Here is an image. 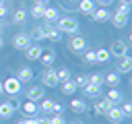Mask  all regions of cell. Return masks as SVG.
<instances>
[{"instance_id":"obj_1","label":"cell","mask_w":132,"mask_h":124,"mask_svg":"<svg viewBox=\"0 0 132 124\" xmlns=\"http://www.w3.org/2000/svg\"><path fill=\"white\" fill-rule=\"evenodd\" d=\"M58 25H56V29L60 31V33H76V29H78V21L74 19V17H60L58 21H56Z\"/></svg>"},{"instance_id":"obj_2","label":"cell","mask_w":132,"mask_h":124,"mask_svg":"<svg viewBox=\"0 0 132 124\" xmlns=\"http://www.w3.org/2000/svg\"><path fill=\"white\" fill-rule=\"evenodd\" d=\"M128 50H130V48H128V43H126L124 39H116L107 52H109V56H113V58H124V56H128Z\"/></svg>"},{"instance_id":"obj_3","label":"cell","mask_w":132,"mask_h":124,"mask_svg":"<svg viewBox=\"0 0 132 124\" xmlns=\"http://www.w3.org/2000/svg\"><path fill=\"white\" fill-rule=\"evenodd\" d=\"M2 89H4V93H8L10 97H16V95L21 93V83H19L16 76H10V79H6V81L2 83Z\"/></svg>"},{"instance_id":"obj_4","label":"cell","mask_w":132,"mask_h":124,"mask_svg":"<svg viewBox=\"0 0 132 124\" xmlns=\"http://www.w3.org/2000/svg\"><path fill=\"white\" fill-rule=\"evenodd\" d=\"M68 48H70L74 54H82V52L87 50V39L80 37V35H72L70 41H68Z\"/></svg>"},{"instance_id":"obj_5","label":"cell","mask_w":132,"mask_h":124,"mask_svg":"<svg viewBox=\"0 0 132 124\" xmlns=\"http://www.w3.org/2000/svg\"><path fill=\"white\" fill-rule=\"evenodd\" d=\"M41 83H43L45 87H50V89L58 87L60 81H58V76H56V70H52V68L47 66V70H43V74H41Z\"/></svg>"},{"instance_id":"obj_6","label":"cell","mask_w":132,"mask_h":124,"mask_svg":"<svg viewBox=\"0 0 132 124\" xmlns=\"http://www.w3.org/2000/svg\"><path fill=\"white\" fill-rule=\"evenodd\" d=\"M12 45H14V50H27L31 45V37L27 33H19L12 37Z\"/></svg>"},{"instance_id":"obj_7","label":"cell","mask_w":132,"mask_h":124,"mask_svg":"<svg viewBox=\"0 0 132 124\" xmlns=\"http://www.w3.org/2000/svg\"><path fill=\"white\" fill-rule=\"evenodd\" d=\"M89 17H91L93 21H97V23H105V21H109L111 12H109L107 8H101V6H99V8H95V10H93Z\"/></svg>"},{"instance_id":"obj_8","label":"cell","mask_w":132,"mask_h":124,"mask_svg":"<svg viewBox=\"0 0 132 124\" xmlns=\"http://www.w3.org/2000/svg\"><path fill=\"white\" fill-rule=\"evenodd\" d=\"M130 70H132V58L130 56L120 58V62H118V74H128Z\"/></svg>"},{"instance_id":"obj_9","label":"cell","mask_w":132,"mask_h":124,"mask_svg":"<svg viewBox=\"0 0 132 124\" xmlns=\"http://www.w3.org/2000/svg\"><path fill=\"white\" fill-rule=\"evenodd\" d=\"M105 116H107V120H109V122H113V124H120V122L124 120L122 110H120V107H116V105H111V107L107 110V114H105Z\"/></svg>"},{"instance_id":"obj_10","label":"cell","mask_w":132,"mask_h":124,"mask_svg":"<svg viewBox=\"0 0 132 124\" xmlns=\"http://www.w3.org/2000/svg\"><path fill=\"white\" fill-rule=\"evenodd\" d=\"M43 27H45V39H50V41H60L62 39V33L56 27H52L50 23H45Z\"/></svg>"},{"instance_id":"obj_11","label":"cell","mask_w":132,"mask_h":124,"mask_svg":"<svg viewBox=\"0 0 132 124\" xmlns=\"http://www.w3.org/2000/svg\"><path fill=\"white\" fill-rule=\"evenodd\" d=\"M16 79H19V83H21V85H23V83H31V79H33V68H29V66H23V68L19 70Z\"/></svg>"},{"instance_id":"obj_12","label":"cell","mask_w":132,"mask_h":124,"mask_svg":"<svg viewBox=\"0 0 132 124\" xmlns=\"http://www.w3.org/2000/svg\"><path fill=\"white\" fill-rule=\"evenodd\" d=\"M43 87H31L29 91H27V99L29 101H41L43 99Z\"/></svg>"},{"instance_id":"obj_13","label":"cell","mask_w":132,"mask_h":124,"mask_svg":"<svg viewBox=\"0 0 132 124\" xmlns=\"http://www.w3.org/2000/svg\"><path fill=\"white\" fill-rule=\"evenodd\" d=\"M41 45H29L27 50H25V56H27V60H39V56H41Z\"/></svg>"},{"instance_id":"obj_14","label":"cell","mask_w":132,"mask_h":124,"mask_svg":"<svg viewBox=\"0 0 132 124\" xmlns=\"http://www.w3.org/2000/svg\"><path fill=\"white\" fill-rule=\"evenodd\" d=\"M43 19H45V23H54V21H58V19H60V12H58V8H54V6H45Z\"/></svg>"},{"instance_id":"obj_15","label":"cell","mask_w":132,"mask_h":124,"mask_svg":"<svg viewBox=\"0 0 132 124\" xmlns=\"http://www.w3.org/2000/svg\"><path fill=\"white\" fill-rule=\"evenodd\" d=\"M109 21H111V23H113V27H118V29H124V27L128 25V17L118 14V12H113V14L109 17Z\"/></svg>"},{"instance_id":"obj_16","label":"cell","mask_w":132,"mask_h":124,"mask_svg":"<svg viewBox=\"0 0 132 124\" xmlns=\"http://www.w3.org/2000/svg\"><path fill=\"white\" fill-rule=\"evenodd\" d=\"M37 112H39V107L35 105V101H29V99H27V101L23 103V114H25V116L33 118V116H35Z\"/></svg>"},{"instance_id":"obj_17","label":"cell","mask_w":132,"mask_h":124,"mask_svg":"<svg viewBox=\"0 0 132 124\" xmlns=\"http://www.w3.org/2000/svg\"><path fill=\"white\" fill-rule=\"evenodd\" d=\"M111 105H113L111 101H107V99H101V101H97V103H95V114H99V116H105V114H107V110H109Z\"/></svg>"},{"instance_id":"obj_18","label":"cell","mask_w":132,"mask_h":124,"mask_svg":"<svg viewBox=\"0 0 132 124\" xmlns=\"http://www.w3.org/2000/svg\"><path fill=\"white\" fill-rule=\"evenodd\" d=\"M31 39H35V41H43L45 39V27L43 25H37V27H33V31H31V35H29Z\"/></svg>"},{"instance_id":"obj_19","label":"cell","mask_w":132,"mask_h":124,"mask_svg":"<svg viewBox=\"0 0 132 124\" xmlns=\"http://www.w3.org/2000/svg\"><path fill=\"white\" fill-rule=\"evenodd\" d=\"M54 58H56V52H54V50L41 52V56H39V60H41L43 66H52V64H54Z\"/></svg>"},{"instance_id":"obj_20","label":"cell","mask_w":132,"mask_h":124,"mask_svg":"<svg viewBox=\"0 0 132 124\" xmlns=\"http://www.w3.org/2000/svg\"><path fill=\"white\" fill-rule=\"evenodd\" d=\"M120 81H122V79H120V74H118V72H109V74H105V76H103V83H107V85H109V89L118 87V85H120Z\"/></svg>"},{"instance_id":"obj_21","label":"cell","mask_w":132,"mask_h":124,"mask_svg":"<svg viewBox=\"0 0 132 124\" xmlns=\"http://www.w3.org/2000/svg\"><path fill=\"white\" fill-rule=\"evenodd\" d=\"M82 93H85V97H89V99H95L97 95H101V93H99V87H95V85H91V83H87V85L82 87Z\"/></svg>"},{"instance_id":"obj_22","label":"cell","mask_w":132,"mask_h":124,"mask_svg":"<svg viewBox=\"0 0 132 124\" xmlns=\"http://www.w3.org/2000/svg\"><path fill=\"white\" fill-rule=\"evenodd\" d=\"M78 10H80L82 14H91V12L95 10V2H93V0H80V2H78Z\"/></svg>"},{"instance_id":"obj_23","label":"cell","mask_w":132,"mask_h":124,"mask_svg":"<svg viewBox=\"0 0 132 124\" xmlns=\"http://www.w3.org/2000/svg\"><path fill=\"white\" fill-rule=\"evenodd\" d=\"M25 21H27V10H25V8L14 10V14H12V23H14V25H25Z\"/></svg>"},{"instance_id":"obj_24","label":"cell","mask_w":132,"mask_h":124,"mask_svg":"<svg viewBox=\"0 0 132 124\" xmlns=\"http://www.w3.org/2000/svg\"><path fill=\"white\" fill-rule=\"evenodd\" d=\"M14 114V105L8 101V103H0V118H10Z\"/></svg>"},{"instance_id":"obj_25","label":"cell","mask_w":132,"mask_h":124,"mask_svg":"<svg viewBox=\"0 0 132 124\" xmlns=\"http://www.w3.org/2000/svg\"><path fill=\"white\" fill-rule=\"evenodd\" d=\"M95 58H97V62H99V64H107L111 56H109V52H107L105 48H101V50H97V52H95Z\"/></svg>"},{"instance_id":"obj_26","label":"cell","mask_w":132,"mask_h":124,"mask_svg":"<svg viewBox=\"0 0 132 124\" xmlns=\"http://www.w3.org/2000/svg\"><path fill=\"white\" fill-rule=\"evenodd\" d=\"M76 89H78V87H76V83H74L72 79H70V81H64V83H62V91H64L66 95H74V93H76Z\"/></svg>"},{"instance_id":"obj_27","label":"cell","mask_w":132,"mask_h":124,"mask_svg":"<svg viewBox=\"0 0 132 124\" xmlns=\"http://www.w3.org/2000/svg\"><path fill=\"white\" fill-rule=\"evenodd\" d=\"M70 107H72L76 114H82V112H87V103H85L82 99H72V101H70Z\"/></svg>"},{"instance_id":"obj_28","label":"cell","mask_w":132,"mask_h":124,"mask_svg":"<svg viewBox=\"0 0 132 124\" xmlns=\"http://www.w3.org/2000/svg\"><path fill=\"white\" fill-rule=\"evenodd\" d=\"M107 101H111V103H118V101H122V93L113 87V89H109V93H107V97H105Z\"/></svg>"},{"instance_id":"obj_29","label":"cell","mask_w":132,"mask_h":124,"mask_svg":"<svg viewBox=\"0 0 132 124\" xmlns=\"http://www.w3.org/2000/svg\"><path fill=\"white\" fill-rule=\"evenodd\" d=\"M43 12H45V6L43 4H35L31 8V17H35V19H43Z\"/></svg>"},{"instance_id":"obj_30","label":"cell","mask_w":132,"mask_h":124,"mask_svg":"<svg viewBox=\"0 0 132 124\" xmlns=\"http://www.w3.org/2000/svg\"><path fill=\"white\" fill-rule=\"evenodd\" d=\"M56 76H58V81H60V83L70 81V70H68V68H60V70H56Z\"/></svg>"},{"instance_id":"obj_31","label":"cell","mask_w":132,"mask_h":124,"mask_svg":"<svg viewBox=\"0 0 132 124\" xmlns=\"http://www.w3.org/2000/svg\"><path fill=\"white\" fill-rule=\"evenodd\" d=\"M85 64H97V58H95V52L93 50H85Z\"/></svg>"},{"instance_id":"obj_32","label":"cell","mask_w":132,"mask_h":124,"mask_svg":"<svg viewBox=\"0 0 132 124\" xmlns=\"http://www.w3.org/2000/svg\"><path fill=\"white\" fill-rule=\"evenodd\" d=\"M89 83L95 85V87H101V85H103V74H99V72L91 74V76H89Z\"/></svg>"},{"instance_id":"obj_33","label":"cell","mask_w":132,"mask_h":124,"mask_svg":"<svg viewBox=\"0 0 132 124\" xmlns=\"http://www.w3.org/2000/svg\"><path fill=\"white\" fill-rule=\"evenodd\" d=\"M39 110H41V112H52V110H54V101H52V99H41Z\"/></svg>"},{"instance_id":"obj_34","label":"cell","mask_w":132,"mask_h":124,"mask_svg":"<svg viewBox=\"0 0 132 124\" xmlns=\"http://www.w3.org/2000/svg\"><path fill=\"white\" fill-rule=\"evenodd\" d=\"M118 14H124V17H128L130 14V4H124V2H120V6H118V10H116Z\"/></svg>"},{"instance_id":"obj_35","label":"cell","mask_w":132,"mask_h":124,"mask_svg":"<svg viewBox=\"0 0 132 124\" xmlns=\"http://www.w3.org/2000/svg\"><path fill=\"white\" fill-rule=\"evenodd\" d=\"M120 110H122V116H124V118L132 116V103H130V101H126V103H124V105H122Z\"/></svg>"},{"instance_id":"obj_36","label":"cell","mask_w":132,"mask_h":124,"mask_svg":"<svg viewBox=\"0 0 132 124\" xmlns=\"http://www.w3.org/2000/svg\"><path fill=\"white\" fill-rule=\"evenodd\" d=\"M74 83H76V87H85V85L89 83V76H87V74H78V76L74 79Z\"/></svg>"},{"instance_id":"obj_37","label":"cell","mask_w":132,"mask_h":124,"mask_svg":"<svg viewBox=\"0 0 132 124\" xmlns=\"http://www.w3.org/2000/svg\"><path fill=\"white\" fill-rule=\"evenodd\" d=\"M50 124H66V120H64L62 114H54V116L50 118Z\"/></svg>"},{"instance_id":"obj_38","label":"cell","mask_w":132,"mask_h":124,"mask_svg":"<svg viewBox=\"0 0 132 124\" xmlns=\"http://www.w3.org/2000/svg\"><path fill=\"white\" fill-rule=\"evenodd\" d=\"M31 124H50V118H39V120L31 118Z\"/></svg>"},{"instance_id":"obj_39","label":"cell","mask_w":132,"mask_h":124,"mask_svg":"<svg viewBox=\"0 0 132 124\" xmlns=\"http://www.w3.org/2000/svg\"><path fill=\"white\" fill-rule=\"evenodd\" d=\"M97 4H99L101 8H107V6H111V4H113V0H97Z\"/></svg>"},{"instance_id":"obj_40","label":"cell","mask_w":132,"mask_h":124,"mask_svg":"<svg viewBox=\"0 0 132 124\" xmlns=\"http://www.w3.org/2000/svg\"><path fill=\"white\" fill-rule=\"evenodd\" d=\"M52 112H54V114H62V112H64V107H62L60 103H54V110H52Z\"/></svg>"},{"instance_id":"obj_41","label":"cell","mask_w":132,"mask_h":124,"mask_svg":"<svg viewBox=\"0 0 132 124\" xmlns=\"http://www.w3.org/2000/svg\"><path fill=\"white\" fill-rule=\"evenodd\" d=\"M6 12H8V10H6V6H4V4H0V19H4V17H6Z\"/></svg>"},{"instance_id":"obj_42","label":"cell","mask_w":132,"mask_h":124,"mask_svg":"<svg viewBox=\"0 0 132 124\" xmlns=\"http://www.w3.org/2000/svg\"><path fill=\"white\" fill-rule=\"evenodd\" d=\"M47 2L50 0H35V4H43V6H47Z\"/></svg>"},{"instance_id":"obj_43","label":"cell","mask_w":132,"mask_h":124,"mask_svg":"<svg viewBox=\"0 0 132 124\" xmlns=\"http://www.w3.org/2000/svg\"><path fill=\"white\" fill-rule=\"evenodd\" d=\"M16 124H31V118H27V120H21V122H16Z\"/></svg>"},{"instance_id":"obj_44","label":"cell","mask_w":132,"mask_h":124,"mask_svg":"<svg viewBox=\"0 0 132 124\" xmlns=\"http://www.w3.org/2000/svg\"><path fill=\"white\" fill-rule=\"evenodd\" d=\"M120 2H124V4H130V2H132V0H120Z\"/></svg>"},{"instance_id":"obj_45","label":"cell","mask_w":132,"mask_h":124,"mask_svg":"<svg viewBox=\"0 0 132 124\" xmlns=\"http://www.w3.org/2000/svg\"><path fill=\"white\" fill-rule=\"evenodd\" d=\"M2 45H4V39H2V35H0V48H2Z\"/></svg>"},{"instance_id":"obj_46","label":"cell","mask_w":132,"mask_h":124,"mask_svg":"<svg viewBox=\"0 0 132 124\" xmlns=\"http://www.w3.org/2000/svg\"><path fill=\"white\" fill-rule=\"evenodd\" d=\"M0 93H4V89H2V83H0Z\"/></svg>"},{"instance_id":"obj_47","label":"cell","mask_w":132,"mask_h":124,"mask_svg":"<svg viewBox=\"0 0 132 124\" xmlns=\"http://www.w3.org/2000/svg\"><path fill=\"white\" fill-rule=\"evenodd\" d=\"M0 31H2V23H0Z\"/></svg>"},{"instance_id":"obj_48","label":"cell","mask_w":132,"mask_h":124,"mask_svg":"<svg viewBox=\"0 0 132 124\" xmlns=\"http://www.w3.org/2000/svg\"><path fill=\"white\" fill-rule=\"evenodd\" d=\"M0 4H4V0H0Z\"/></svg>"},{"instance_id":"obj_49","label":"cell","mask_w":132,"mask_h":124,"mask_svg":"<svg viewBox=\"0 0 132 124\" xmlns=\"http://www.w3.org/2000/svg\"><path fill=\"white\" fill-rule=\"evenodd\" d=\"M72 124H80V122H72Z\"/></svg>"}]
</instances>
